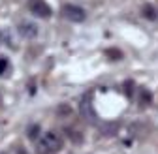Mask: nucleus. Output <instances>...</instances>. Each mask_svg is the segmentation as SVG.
<instances>
[{
    "instance_id": "3",
    "label": "nucleus",
    "mask_w": 158,
    "mask_h": 154,
    "mask_svg": "<svg viewBox=\"0 0 158 154\" xmlns=\"http://www.w3.org/2000/svg\"><path fill=\"white\" fill-rule=\"evenodd\" d=\"M30 11L38 17H49L51 15V8L44 0H30Z\"/></svg>"
},
{
    "instance_id": "7",
    "label": "nucleus",
    "mask_w": 158,
    "mask_h": 154,
    "mask_svg": "<svg viewBox=\"0 0 158 154\" xmlns=\"http://www.w3.org/2000/svg\"><path fill=\"white\" fill-rule=\"evenodd\" d=\"M143 13H145V17H149V19H151V21H152V19L156 17V13H154V10H152L151 6H145V8H143Z\"/></svg>"
},
{
    "instance_id": "6",
    "label": "nucleus",
    "mask_w": 158,
    "mask_h": 154,
    "mask_svg": "<svg viewBox=\"0 0 158 154\" xmlns=\"http://www.w3.org/2000/svg\"><path fill=\"white\" fill-rule=\"evenodd\" d=\"M38 133H40V126H30V128H28V137H30V139H36Z\"/></svg>"
},
{
    "instance_id": "2",
    "label": "nucleus",
    "mask_w": 158,
    "mask_h": 154,
    "mask_svg": "<svg viewBox=\"0 0 158 154\" xmlns=\"http://www.w3.org/2000/svg\"><path fill=\"white\" fill-rule=\"evenodd\" d=\"M62 17L68 19V21L72 23H83L85 19H87V13L83 8H79V6H73V4H66L62 10H60Z\"/></svg>"
},
{
    "instance_id": "4",
    "label": "nucleus",
    "mask_w": 158,
    "mask_h": 154,
    "mask_svg": "<svg viewBox=\"0 0 158 154\" xmlns=\"http://www.w3.org/2000/svg\"><path fill=\"white\" fill-rule=\"evenodd\" d=\"M17 30H19V34H21L23 38H36V34H38V26H36V23H32V21H23V23H19V25H17Z\"/></svg>"
},
{
    "instance_id": "5",
    "label": "nucleus",
    "mask_w": 158,
    "mask_h": 154,
    "mask_svg": "<svg viewBox=\"0 0 158 154\" xmlns=\"http://www.w3.org/2000/svg\"><path fill=\"white\" fill-rule=\"evenodd\" d=\"M10 70V60L8 59H0V75H4Z\"/></svg>"
},
{
    "instance_id": "1",
    "label": "nucleus",
    "mask_w": 158,
    "mask_h": 154,
    "mask_svg": "<svg viewBox=\"0 0 158 154\" xmlns=\"http://www.w3.org/2000/svg\"><path fill=\"white\" fill-rule=\"evenodd\" d=\"M60 145H62V139L55 132H47L38 139V150L42 154H53L60 148Z\"/></svg>"
}]
</instances>
